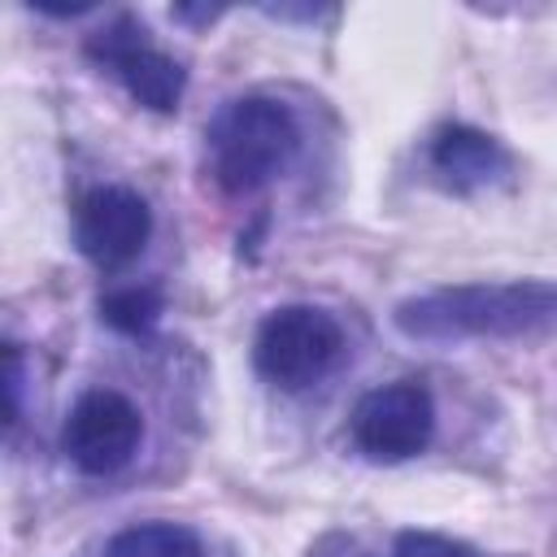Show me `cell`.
Segmentation results:
<instances>
[{"label":"cell","mask_w":557,"mask_h":557,"mask_svg":"<svg viewBox=\"0 0 557 557\" xmlns=\"http://www.w3.org/2000/svg\"><path fill=\"white\" fill-rule=\"evenodd\" d=\"M300 117L283 96L244 91L205 122V165L226 196H257L300 157Z\"/></svg>","instance_id":"cell-2"},{"label":"cell","mask_w":557,"mask_h":557,"mask_svg":"<svg viewBox=\"0 0 557 557\" xmlns=\"http://www.w3.org/2000/svg\"><path fill=\"white\" fill-rule=\"evenodd\" d=\"M139 444H144V413L117 387H87L61 422V453L87 479H109L126 470Z\"/></svg>","instance_id":"cell-6"},{"label":"cell","mask_w":557,"mask_h":557,"mask_svg":"<svg viewBox=\"0 0 557 557\" xmlns=\"http://www.w3.org/2000/svg\"><path fill=\"white\" fill-rule=\"evenodd\" d=\"M392 326L413 344H470V339H527L557 326L553 278L457 283L405 296Z\"/></svg>","instance_id":"cell-1"},{"label":"cell","mask_w":557,"mask_h":557,"mask_svg":"<svg viewBox=\"0 0 557 557\" xmlns=\"http://www.w3.org/2000/svg\"><path fill=\"white\" fill-rule=\"evenodd\" d=\"M396 557H479V553L466 548L461 540H448L435 531H405L396 540Z\"/></svg>","instance_id":"cell-11"},{"label":"cell","mask_w":557,"mask_h":557,"mask_svg":"<svg viewBox=\"0 0 557 557\" xmlns=\"http://www.w3.org/2000/svg\"><path fill=\"white\" fill-rule=\"evenodd\" d=\"M87 61L109 74L139 109L148 113H174L183 104V91H187V70L174 52H165L152 30L135 17V13H113L104 17L87 44H83Z\"/></svg>","instance_id":"cell-4"},{"label":"cell","mask_w":557,"mask_h":557,"mask_svg":"<svg viewBox=\"0 0 557 557\" xmlns=\"http://www.w3.org/2000/svg\"><path fill=\"white\" fill-rule=\"evenodd\" d=\"M348 440L366 461L400 466L431 448L435 440V396L418 379H396L370 387L348 413Z\"/></svg>","instance_id":"cell-5"},{"label":"cell","mask_w":557,"mask_h":557,"mask_svg":"<svg viewBox=\"0 0 557 557\" xmlns=\"http://www.w3.org/2000/svg\"><path fill=\"white\" fill-rule=\"evenodd\" d=\"M148 239H152V209L135 187L96 183L74 200V244L96 270L104 274L126 270L131 261L144 257Z\"/></svg>","instance_id":"cell-7"},{"label":"cell","mask_w":557,"mask_h":557,"mask_svg":"<svg viewBox=\"0 0 557 557\" xmlns=\"http://www.w3.org/2000/svg\"><path fill=\"white\" fill-rule=\"evenodd\" d=\"M104 557H205V540L187 522L152 518V522L122 527L104 544Z\"/></svg>","instance_id":"cell-9"},{"label":"cell","mask_w":557,"mask_h":557,"mask_svg":"<svg viewBox=\"0 0 557 557\" xmlns=\"http://www.w3.org/2000/svg\"><path fill=\"white\" fill-rule=\"evenodd\" d=\"M22 383H26V357L22 344H4V422L17 426L22 418Z\"/></svg>","instance_id":"cell-12"},{"label":"cell","mask_w":557,"mask_h":557,"mask_svg":"<svg viewBox=\"0 0 557 557\" xmlns=\"http://www.w3.org/2000/svg\"><path fill=\"white\" fill-rule=\"evenodd\" d=\"M161 313H165V296L152 283H126V287H113L100 296V322L117 335H131V339L152 335Z\"/></svg>","instance_id":"cell-10"},{"label":"cell","mask_w":557,"mask_h":557,"mask_svg":"<svg viewBox=\"0 0 557 557\" xmlns=\"http://www.w3.org/2000/svg\"><path fill=\"white\" fill-rule=\"evenodd\" d=\"M348 352L344 326L322 305H278L257 322L252 366L257 374L287 396H300L326 383Z\"/></svg>","instance_id":"cell-3"},{"label":"cell","mask_w":557,"mask_h":557,"mask_svg":"<svg viewBox=\"0 0 557 557\" xmlns=\"http://www.w3.org/2000/svg\"><path fill=\"white\" fill-rule=\"evenodd\" d=\"M426 170L444 191L479 196V191L500 187L513 174V157L496 135L470 122H444L426 139Z\"/></svg>","instance_id":"cell-8"}]
</instances>
